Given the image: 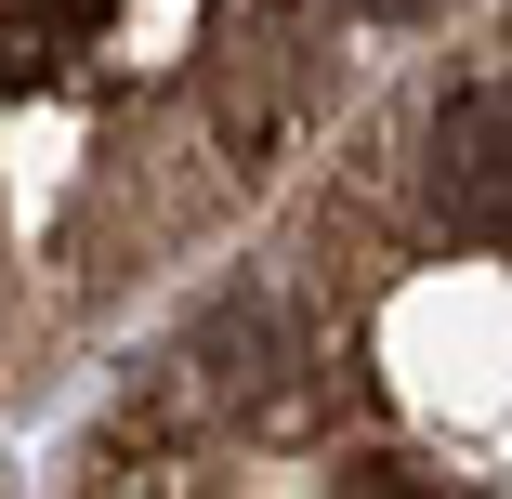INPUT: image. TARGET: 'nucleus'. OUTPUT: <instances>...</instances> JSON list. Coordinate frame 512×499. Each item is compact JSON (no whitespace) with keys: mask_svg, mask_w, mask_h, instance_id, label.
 Masks as SVG:
<instances>
[{"mask_svg":"<svg viewBox=\"0 0 512 499\" xmlns=\"http://www.w3.org/2000/svg\"><path fill=\"white\" fill-rule=\"evenodd\" d=\"M421 211L447 237H512V79H460L421 132Z\"/></svg>","mask_w":512,"mask_h":499,"instance_id":"obj_1","label":"nucleus"},{"mask_svg":"<svg viewBox=\"0 0 512 499\" xmlns=\"http://www.w3.org/2000/svg\"><path fill=\"white\" fill-rule=\"evenodd\" d=\"M197 355H211V381H224V394H263V381L289 368V329H276V303H263V289H237V303L197 329Z\"/></svg>","mask_w":512,"mask_h":499,"instance_id":"obj_2","label":"nucleus"},{"mask_svg":"<svg viewBox=\"0 0 512 499\" xmlns=\"http://www.w3.org/2000/svg\"><path fill=\"white\" fill-rule=\"evenodd\" d=\"M368 14H407V0H368Z\"/></svg>","mask_w":512,"mask_h":499,"instance_id":"obj_3","label":"nucleus"}]
</instances>
